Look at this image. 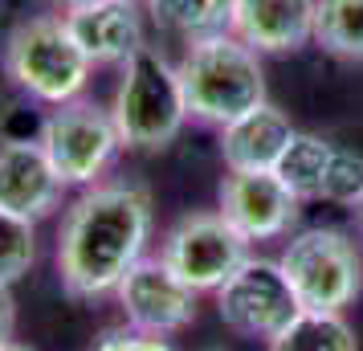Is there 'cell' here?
<instances>
[{"instance_id":"ac0fdd59","label":"cell","mask_w":363,"mask_h":351,"mask_svg":"<svg viewBox=\"0 0 363 351\" xmlns=\"http://www.w3.org/2000/svg\"><path fill=\"white\" fill-rule=\"evenodd\" d=\"M314 45L343 62H363V0H318Z\"/></svg>"},{"instance_id":"e0dca14e","label":"cell","mask_w":363,"mask_h":351,"mask_svg":"<svg viewBox=\"0 0 363 351\" xmlns=\"http://www.w3.org/2000/svg\"><path fill=\"white\" fill-rule=\"evenodd\" d=\"M269 351H359V339L343 315L298 311L290 327L269 339Z\"/></svg>"},{"instance_id":"7a4b0ae2","label":"cell","mask_w":363,"mask_h":351,"mask_svg":"<svg viewBox=\"0 0 363 351\" xmlns=\"http://www.w3.org/2000/svg\"><path fill=\"white\" fill-rule=\"evenodd\" d=\"M188 102V118H196L204 127H229L233 118L257 111L265 94V66L262 53L249 50L241 37L216 33L204 41H192L184 57L176 62Z\"/></svg>"},{"instance_id":"52a82bcc","label":"cell","mask_w":363,"mask_h":351,"mask_svg":"<svg viewBox=\"0 0 363 351\" xmlns=\"http://www.w3.org/2000/svg\"><path fill=\"white\" fill-rule=\"evenodd\" d=\"M160 257L196 294H216L253 253H249V241L225 221L220 208H196V213H184L164 233Z\"/></svg>"},{"instance_id":"d6986e66","label":"cell","mask_w":363,"mask_h":351,"mask_svg":"<svg viewBox=\"0 0 363 351\" xmlns=\"http://www.w3.org/2000/svg\"><path fill=\"white\" fill-rule=\"evenodd\" d=\"M37 262V221L0 208V286H17Z\"/></svg>"},{"instance_id":"ffe728a7","label":"cell","mask_w":363,"mask_h":351,"mask_svg":"<svg viewBox=\"0 0 363 351\" xmlns=\"http://www.w3.org/2000/svg\"><path fill=\"white\" fill-rule=\"evenodd\" d=\"M94 351H176V347L167 343V335H151L139 331V327H111V331H102Z\"/></svg>"},{"instance_id":"9c48e42d","label":"cell","mask_w":363,"mask_h":351,"mask_svg":"<svg viewBox=\"0 0 363 351\" xmlns=\"http://www.w3.org/2000/svg\"><path fill=\"white\" fill-rule=\"evenodd\" d=\"M196 290L184 282L164 257H143L139 266H131V274L118 282L115 302L127 327L151 335H180L196 323Z\"/></svg>"},{"instance_id":"6da1fadb","label":"cell","mask_w":363,"mask_h":351,"mask_svg":"<svg viewBox=\"0 0 363 351\" xmlns=\"http://www.w3.org/2000/svg\"><path fill=\"white\" fill-rule=\"evenodd\" d=\"M155 229L151 192L135 180H102L78 192L57 229V278L74 299H115L118 282L147 257Z\"/></svg>"},{"instance_id":"30bf717a","label":"cell","mask_w":363,"mask_h":351,"mask_svg":"<svg viewBox=\"0 0 363 351\" xmlns=\"http://www.w3.org/2000/svg\"><path fill=\"white\" fill-rule=\"evenodd\" d=\"M216 208L253 245L290 233L298 225L302 201L281 184L278 172H229L216 188Z\"/></svg>"},{"instance_id":"4fadbf2b","label":"cell","mask_w":363,"mask_h":351,"mask_svg":"<svg viewBox=\"0 0 363 351\" xmlns=\"http://www.w3.org/2000/svg\"><path fill=\"white\" fill-rule=\"evenodd\" d=\"M318 0H237L229 33L257 53H298L314 41Z\"/></svg>"},{"instance_id":"ba28073f","label":"cell","mask_w":363,"mask_h":351,"mask_svg":"<svg viewBox=\"0 0 363 351\" xmlns=\"http://www.w3.org/2000/svg\"><path fill=\"white\" fill-rule=\"evenodd\" d=\"M302 311L290 278L269 257H249L229 282L216 290V315L241 339H274Z\"/></svg>"},{"instance_id":"8992f818","label":"cell","mask_w":363,"mask_h":351,"mask_svg":"<svg viewBox=\"0 0 363 351\" xmlns=\"http://www.w3.org/2000/svg\"><path fill=\"white\" fill-rule=\"evenodd\" d=\"M37 139H41L53 172L62 176L66 188L102 184V176L111 172V164L123 151L111 106L86 99V94L74 102H62V106H50Z\"/></svg>"},{"instance_id":"2e32d148","label":"cell","mask_w":363,"mask_h":351,"mask_svg":"<svg viewBox=\"0 0 363 351\" xmlns=\"http://www.w3.org/2000/svg\"><path fill=\"white\" fill-rule=\"evenodd\" d=\"M335 151H339V143H330V139H323L314 131H298L274 172L281 176V184L290 188L298 201H323L330 167H335Z\"/></svg>"},{"instance_id":"7c38bea8","label":"cell","mask_w":363,"mask_h":351,"mask_svg":"<svg viewBox=\"0 0 363 351\" xmlns=\"http://www.w3.org/2000/svg\"><path fill=\"white\" fill-rule=\"evenodd\" d=\"M66 184L53 172L41 139H4L0 143V208L25 221H45L62 208Z\"/></svg>"},{"instance_id":"5b68a950","label":"cell","mask_w":363,"mask_h":351,"mask_svg":"<svg viewBox=\"0 0 363 351\" xmlns=\"http://www.w3.org/2000/svg\"><path fill=\"white\" fill-rule=\"evenodd\" d=\"M278 266L294 286L302 311L343 315L363 294V253L351 233L335 225H311L294 233L286 241Z\"/></svg>"},{"instance_id":"d4e9b609","label":"cell","mask_w":363,"mask_h":351,"mask_svg":"<svg viewBox=\"0 0 363 351\" xmlns=\"http://www.w3.org/2000/svg\"><path fill=\"white\" fill-rule=\"evenodd\" d=\"M204 351H229V347H204Z\"/></svg>"},{"instance_id":"5bb4252c","label":"cell","mask_w":363,"mask_h":351,"mask_svg":"<svg viewBox=\"0 0 363 351\" xmlns=\"http://www.w3.org/2000/svg\"><path fill=\"white\" fill-rule=\"evenodd\" d=\"M294 135L298 127L290 115L274 102H262L257 111L220 127V160L229 172H274Z\"/></svg>"},{"instance_id":"7402d4cb","label":"cell","mask_w":363,"mask_h":351,"mask_svg":"<svg viewBox=\"0 0 363 351\" xmlns=\"http://www.w3.org/2000/svg\"><path fill=\"white\" fill-rule=\"evenodd\" d=\"M57 13H74V9H86V4H94V0H50Z\"/></svg>"},{"instance_id":"277c9868","label":"cell","mask_w":363,"mask_h":351,"mask_svg":"<svg viewBox=\"0 0 363 351\" xmlns=\"http://www.w3.org/2000/svg\"><path fill=\"white\" fill-rule=\"evenodd\" d=\"M111 118L127 151H164L188 123L180 69L160 45L139 50L118 66Z\"/></svg>"},{"instance_id":"603a6c76","label":"cell","mask_w":363,"mask_h":351,"mask_svg":"<svg viewBox=\"0 0 363 351\" xmlns=\"http://www.w3.org/2000/svg\"><path fill=\"white\" fill-rule=\"evenodd\" d=\"M0 351H33V347H29V343H21V339H4Z\"/></svg>"},{"instance_id":"cb8c5ba5","label":"cell","mask_w":363,"mask_h":351,"mask_svg":"<svg viewBox=\"0 0 363 351\" xmlns=\"http://www.w3.org/2000/svg\"><path fill=\"white\" fill-rule=\"evenodd\" d=\"M351 213H355V221H359V229H363V201L355 204V208H351Z\"/></svg>"},{"instance_id":"44dd1931","label":"cell","mask_w":363,"mask_h":351,"mask_svg":"<svg viewBox=\"0 0 363 351\" xmlns=\"http://www.w3.org/2000/svg\"><path fill=\"white\" fill-rule=\"evenodd\" d=\"M17 331V302H13V286H0V343L13 339Z\"/></svg>"},{"instance_id":"9a60e30c","label":"cell","mask_w":363,"mask_h":351,"mask_svg":"<svg viewBox=\"0 0 363 351\" xmlns=\"http://www.w3.org/2000/svg\"><path fill=\"white\" fill-rule=\"evenodd\" d=\"M233 4L237 0H143L151 25L164 37L184 41V45L216 37V33H229Z\"/></svg>"},{"instance_id":"3957f363","label":"cell","mask_w":363,"mask_h":351,"mask_svg":"<svg viewBox=\"0 0 363 351\" xmlns=\"http://www.w3.org/2000/svg\"><path fill=\"white\" fill-rule=\"evenodd\" d=\"M4 74L33 102L62 106L86 94L94 66L62 13H37L17 21L4 37Z\"/></svg>"},{"instance_id":"8fae6325","label":"cell","mask_w":363,"mask_h":351,"mask_svg":"<svg viewBox=\"0 0 363 351\" xmlns=\"http://www.w3.org/2000/svg\"><path fill=\"white\" fill-rule=\"evenodd\" d=\"M69 33L78 37L90 66H123L147 50V9L143 0H94L86 9L62 13Z\"/></svg>"}]
</instances>
